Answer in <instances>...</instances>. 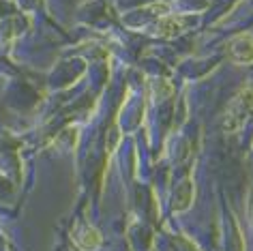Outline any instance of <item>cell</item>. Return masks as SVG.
<instances>
[{
    "label": "cell",
    "instance_id": "obj_1",
    "mask_svg": "<svg viewBox=\"0 0 253 251\" xmlns=\"http://www.w3.org/2000/svg\"><path fill=\"white\" fill-rule=\"evenodd\" d=\"M230 52L236 62H251L253 60V37L243 35V37H238V39H234Z\"/></svg>",
    "mask_w": 253,
    "mask_h": 251
}]
</instances>
